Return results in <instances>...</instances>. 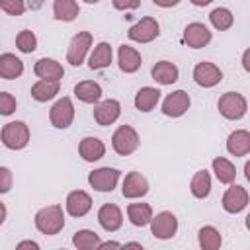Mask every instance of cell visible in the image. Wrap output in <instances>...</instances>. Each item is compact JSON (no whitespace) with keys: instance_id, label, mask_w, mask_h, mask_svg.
Wrapping results in <instances>:
<instances>
[{"instance_id":"cell-20","label":"cell","mask_w":250,"mask_h":250,"mask_svg":"<svg viewBox=\"0 0 250 250\" xmlns=\"http://www.w3.org/2000/svg\"><path fill=\"white\" fill-rule=\"evenodd\" d=\"M150 76L154 82H158L160 86H172L178 78H180V68L170 62V61H158L152 70H150Z\"/></svg>"},{"instance_id":"cell-32","label":"cell","mask_w":250,"mask_h":250,"mask_svg":"<svg viewBox=\"0 0 250 250\" xmlns=\"http://www.w3.org/2000/svg\"><path fill=\"white\" fill-rule=\"evenodd\" d=\"M197 242L203 250H219L223 244V236L215 227L205 225L197 230Z\"/></svg>"},{"instance_id":"cell-44","label":"cell","mask_w":250,"mask_h":250,"mask_svg":"<svg viewBox=\"0 0 250 250\" xmlns=\"http://www.w3.org/2000/svg\"><path fill=\"white\" fill-rule=\"evenodd\" d=\"M6 215H8V209H6V205L0 201V225L6 221Z\"/></svg>"},{"instance_id":"cell-41","label":"cell","mask_w":250,"mask_h":250,"mask_svg":"<svg viewBox=\"0 0 250 250\" xmlns=\"http://www.w3.org/2000/svg\"><path fill=\"white\" fill-rule=\"evenodd\" d=\"M18 248H33V250H39V244L35 240H21V242H18Z\"/></svg>"},{"instance_id":"cell-40","label":"cell","mask_w":250,"mask_h":250,"mask_svg":"<svg viewBox=\"0 0 250 250\" xmlns=\"http://www.w3.org/2000/svg\"><path fill=\"white\" fill-rule=\"evenodd\" d=\"M158 8H174L180 4V0H152Z\"/></svg>"},{"instance_id":"cell-24","label":"cell","mask_w":250,"mask_h":250,"mask_svg":"<svg viewBox=\"0 0 250 250\" xmlns=\"http://www.w3.org/2000/svg\"><path fill=\"white\" fill-rule=\"evenodd\" d=\"M21 74H23V61L18 59L14 53H2L0 55V78L16 80Z\"/></svg>"},{"instance_id":"cell-29","label":"cell","mask_w":250,"mask_h":250,"mask_svg":"<svg viewBox=\"0 0 250 250\" xmlns=\"http://www.w3.org/2000/svg\"><path fill=\"white\" fill-rule=\"evenodd\" d=\"M211 166H213L215 178H217L221 184L229 186V184H232V182L236 180V168H234V164H232L229 158H225V156H215L213 162H211Z\"/></svg>"},{"instance_id":"cell-12","label":"cell","mask_w":250,"mask_h":250,"mask_svg":"<svg viewBox=\"0 0 250 250\" xmlns=\"http://www.w3.org/2000/svg\"><path fill=\"white\" fill-rule=\"evenodd\" d=\"M191 105V98L186 90H174L170 92L164 102H162V113L166 117H182L184 113H188Z\"/></svg>"},{"instance_id":"cell-28","label":"cell","mask_w":250,"mask_h":250,"mask_svg":"<svg viewBox=\"0 0 250 250\" xmlns=\"http://www.w3.org/2000/svg\"><path fill=\"white\" fill-rule=\"evenodd\" d=\"M80 14L76 0H53V18L57 21H74Z\"/></svg>"},{"instance_id":"cell-38","label":"cell","mask_w":250,"mask_h":250,"mask_svg":"<svg viewBox=\"0 0 250 250\" xmlns=\"http://www.w3.org/2000/svg\"><path fill=\"white\" fill-rule=\"evenodd\" d=\"M14 186V174L10 168L0 166V193H8Z\"/></svg>"},{"instance_id":"cell-43","label":"cell","mask_w":250,"mask_h":250,"mask_svg":"<svg viewBox=\"0 0 250 250\" xmlns=\"http://www.w3.org/2000/svg\"><path fill=\"white\" fill-rule=\"evenodd\" d=\"M248 57H250V51H248V49H246V51H244V53H242V68H244V70H246V72H248V70H250V62H248Z\"/></svg>"},{"instance_id":"cell-47","label":"cell","mask_w":250,"mask_h":250,"mask_svg":"<svg viewBox=\"0 0 250 250\" xmlns=\"http://www.w3.org/2000/svg\"><path fill=\"white\" fill-rule=\"evenodd\" d=\"M82 2H86V4H98L100 0H82Z\"/></svg>"},{"instance_id":"cell-31","label":"cell","mask_w":250,"mask_h":250,"mask_svg":"<svg viewBox=\"0 0 250 250\" xmlns=\"http://www.w3.org/2000/svg\"><path fill=\"white\" fill-rule=\"evenodd\" d=\"M127 217L133 227H146L152 219V207L148 203H129Z\"/></svg>"},{"instance_id":"cell-6","label":"cell","mask_w":250,"mask_h":250,"mask_svg":"<svg viewBox=\"0 0 250 250\" xmlns=\"http://www.w3.org/2000/svg\"><path fill=\"white\" fill-rule=\"evenodd\" d=\"M150 232L158 240H170L178 232V219L172 211H160L150 219Z\"/></svg>"},{"instance_id":"cell-19","label":"cell","mask_w":250,"mask_h":250,"mask_svg":"<svg viewBox=\"0 0 250 250\" xmlns=\"http://www.w3.org/2000/svg\"><path fill=\"white\" fill-rule=\"evenodd\" d=\"M78 154L84 162H98L105 154V145L98 137H84L78 143Z\"/></svg>"},{"instance_id":"cell-13","label":"cell","mask_w":250,"mask_h":250,"mask_svg":"<svg viewBox=\"0 0 250 250\" xmlns=\"http://www.w3.org/2000/svg\"><path fill=\"white\" fill-rule=\"evenodd\" d=\"M148 189H150L148 180H146L141 172L133 170V172L125 174L123 184H121V193H123V197H127V199H141V197H145V195L148 193Z\"/></svg>"},{"instance_id":"cell-39","label":"cell","mask_w":250,"mask_h":250,"mask_svg":"<svg viewBox=\"0 0 250 250\" xmlns=\"http://www.w3.org/2000/svg\"><path fill=\"white\" fill-rule=\"evenodd\" d=\"M111 4L115 10L125 12V10H137L141 6V0H111Z\"/></svg>"},{"instance_id":"cell-46","label":"cell","mask_w":250,"mask_h":250,"mask_svg":"<svg viewBox=\"0 0 250 250\" xmlns=\"http://www.w3.org/2000/svg\"><path fill=\"white\" fill-rule=\"evenodd\" d=\"M193 6H207V4H211L213 0H189Z\"/></svg>"},{"instance_id":"cell-11","label":"cell","mask_w":250,"mask_h":250,"mask_svg":"<svg viewBox=\"0 0 250 250\" xmlns=\"http://www.w3.org/2000/svg\"><path fill=\"white\" fill-rule=\"evenodd\" d=\"M193 80L197 86L201 88H213L217 84H221L223 80V70L209 61H201L193 66Z\"/></svg>"},{"instance_id":"cell-9","label":"cell","mask_w":250,"mask_h":250,"mask_svg":"<svg viewBox=\"0 0 250 250\" xmlns=\"http://www.w3.org/2000/svg\"><path fill=\"white\" fill-rule=\"evenodd\" d=\"M92 43H94V39H92V33L90 31H78L70 39V43H68L66 62H70L72 66H80L86 61V55H88Z\"/></svg>"},{"instance_id":"cell-30","label":"cell","mask_w":250,"mask_h":250,"mask_svg":"<svg viewBox=\"0 0 250 250\" xmlns=\"http://www.w3.org/2000/svg\"><path fill=\"white\" fill-rule=\"evenodd\" d=\"M189 191L195 199H205L211 193V174L207 170H197L191 176L189 182Z\"/></svg>"},{"instance_id":"cell-33","label":"cell","mask_w":250,"mask_h":250,"mask_svg":"<svg viewBox=\"0 0 250 250\" xmlns=\"http://www.w3.org/2000/svg\"><path fill=\"white\" fill-rule=\"evenodd\" d=\"M100 242H102L100 236L90 229H80L72 234V244L78 250H98Z\"/></svg>"},{"instance_id":"cell-1","label":"cell","mask_w":250,"mask_h":250,"mask_svg":"<svg viewBox=\"0 0 250 250\" xmlns=\"http://www.w3.org/2000/svg\"><path fill=\"white\" fill-rule=\"evenodd\" d=\"M33 223H35V229L41 232V234H47V236H53V234H59L62 229H64V211L61 205H47V207H41L35 217H33Z\"/></svg>"},{"instance_id":"cell-37","label":"cell","mask_w":250,"mask_h":250,"mask_svg":"<svg viewBox=\"0 0 250 250\" xmlns=\"http://www.w3.org/2000/svg\"><path fill=\"white\" fill-rule=\"evenodd\" d=\"M0 8L8 16H21L25 12V0H0Z\"/></svg>"},{"instance_id":"cell-21","label":"cell","mask_w":250,"mask_h":250,"mask_svg":"<svg viewBox=\"0 0 250 250\" xmlns=\"http://www.w3.org/2000/svg\"><path fill=\"white\" fill-rule=\"evenodd\" d=\"M33 72H35V76H39L43 80H61L64 76L62 64L55 59H49V57H41L33 64Z\"/></svg>"},{"instance_id":"cell-35","label":"cell","mask_w":250,"mask_h":250,"mask_svg":"<svg viewBox=\"0 0 250 250\" xmlns=\"http://www.w3.org/2000/svg\"><path fill=\"white\" fill-rule=\"evenodd\" d=\"M16 47L20 53H33L37 49V35L31 29H21L16 35Z\"/></svg>"},{"instance_id":"cell-42","label":"cell","mask_w":250,"mask_h":250,"mask_svg":"<svg viewBox=\"0 0 250 250\" xmlns=\"http://www.w3.org/2000/svg\"><path fill=\"white\" fill-rule=\"evenodd\" d=\"M121 248L123 244L121 242H113V240H105V242H100V246H98V250H102V248Z\"/></svg>"},{"instance_id":"cell-26","label":"cell","mask_w":250,"mask_h":250,"mask_svg":"<svg viewBox=\"0 0 250 250\" xmlns=\"http://www.w3.org/2000/svg\"><path fill=\"white\" fill-rule=\"evenodd\" d=\"M111 59H113L111 45L107 41H100L94 47V51H92V55L88 59V66L92 70H102V68H107L111 64Z\"/></svg>"},{"instance_id":"cell-17","label":"cell","mask_w":250,"mask_h":250,"mask_svg":"<svg viewBox=\"0 0 250 250\" xmlns=\"http://www.w3.org/2000/svg\"><path fill=\"white\" fill-rule=\"evenodd\" d=\"M98 223L105 232H115L123 225V213L115 203H104L98 209Z\"/></svg>"},{"instance_id":"cell-27","label":"cell","mask_w":250,"mask_h":250,"mask_svg":"<svg viewBox=\"0 0 250 250\" xmlns=\"http://www.w3.org/2000/svg\"><path fill=\"white\" fill-rule=\"evenodd\" d=\"M102 86L94 80H82L74 86V96L84 104H98L102 100Z\"/></svg>"},{"instance_id":"cell-25","label":"cell","mask_w":250,"mask_h":250,"mask_svg":"<svg viewBox=\"0 0 250 250\" xmlns=\"http://www.w3.org/2000/svg\"><path fill=\"white\" fill-rule=\"evenodd\" d=\"M160 96L162 92L158 88H152V86H143L137 94H135V107L143 113H148L156 107V104L160 102Z\"/></svg>"},{"instance_id":"cell-7","label":"cell","mask_w":250,"mask_h":250,"mask_svg":"<svg viewBox=\"0 0 250 250\" xmlns=\"http://www.w3.org/2000/svg\"><path fill=\"white\" fill-rule=\"evenodd\" d=\"M49 121L55 129H68L74 121V104L68 96L59 98L49 109Z\"/></svg>"},{"instance_id":"cell-15","label":"cell","mask_w":250,"mask_h":250,"mask_svg":"<svg viewBox=\"0 0 250 250\" xmlns=\"http://www.w3.org/2000/svg\"><path fill=\"white\" fill-rule=\"evenodd\" d=\"M211 39H213V33L201 21H191L184 29V43L191 49H203L211 43Z\"/></svg>"},{"instance_id":"cell-10","label":"cell","mask_w":250,"mask_h":250,"mask_svg":"<svg viewBox=\"0 0 250 250\" xmlns=\"http://www.w3.org/2000/svg\"><path fill=\"white\" fill-rule=\"evenodd\" d=\"M158 35H160V23H158L154 18H150V16L141 18V20H139L135 25H131L129 31H127V37H129L131 41H135V43H150V41H154Z\"/></svg>"},{"instance_id":"cell-16","label":"cell","mask_w":250,"mask_h":250,"mask_svg":"<svg viewBox=\"0 0 250 250\" xmlns=\"http://www.w3.org/2000/svg\"><path fill=\"white\" fill-rule=\"evenodd\" d=\"M64 209L70 217H84L90 213L92 209V197L88 191L84 189H72L68 191L66 195V201H64Z\"/></svg>"},{"instance_id":"cell-23","label":"cell","mask_w":250,"mask_h":250,"mask_svg":"<svg viewBox=\"0 0 250 250\" xmlns=\"http://www.w3.org/2000/svg\"><path fill=\"white\" fill-rule=\"evenodd\" d=\"M227 150L232 156H246L250 152V131L236 129L227 137Z\"/></svg>"},{"instance_id":"cell-34","label":"cell","mask_w":250,"mask_h":250,"mask_svg":"<svg viewBox=\"0 0 250 250\" xmlns=\"http://www.w3.org/2000/svg\"><path fill=\"white\" fill-rule=\"evenodd\" d=\"M209 21L211 25L217 29V31H227L232 27L234 23V16L229 8H215L211 14H209Z\"/></svg>"},{"instance_id":"cell-2","label":"cell","mask_w":250,"mask_h":250,"mask_svg":"<svg viewBox=\"0 0 250 250\" xmlns=\"http://www.w3.org/2000/svg\"><path fill=\"white\" fill-rule=\"evenodd\" d=\"M0 139H2V145L10 150H21L29 145V139H31V133H29V127L23 123V121H10L2 127L0 131Z\"/></svg>"},{"instance_id":"cell-22","label":"cell","mask_w":250,"mask_h":250,"mask_svg":"<svg viewBox=\"0 0 250 250\" xmlns=\"http://www.w3.org/2000/svg\"><path fill=\"white\" fill-rule=\"evenodd\" d=\"M59 90H61V80H43V78H39L31 86V98L35 102L45 104V102L55 100L57 94H59Z\"/></svg>"},{"instance_id":"cell-5","label":"cell","mask_w":250,"mask_h":250,"mask_svg":"<svg viewBox=\"0 0 250 250\" xmlns=\"http://www.w3.org/2000/svg\"><path fill=\"white\" fill-rule=\"evenodd\" d=\"M119 178H121V172L117 168L102 166L88 174V184H90V188H94L100 193H111L115 189Z\"/></svg>"},{"instance_id":"cell-8","label":"cell","mask_w":250,"mask_h":250,"mask_svg":"<svg viewBox=\"0 0 250 250\" xmlns=\"http://www.w3.org/2000/svg\"><path fill=\"white\" fill-rule=\"evenodd\" d=\"M230 188L225 189L223 193V199H221V205L227 213L230 215H236L240 211H244L248 207V201H250V195H248V189L244 186H238V184H229Z\"/></svg>"},{"instance_id":"cell-18","label":"cell","mask_w":250,"mask_h":250,"mask_svg":"<svg viewBox=\"0 0 250 250\" xmlns=\"http://www.w3.org/2000/svg\"><path fill=\"white\" fill-rule=\"evenodd\" d=\"M117 64H119V70L125 72V74H133L141 68L143 64V57L141 53L131 47V45H121L117 49Z\"/></svg>"},{"instance_id":"cell-45","label":"cell","mask_w":250,"mask_h":250,"mask_svg":"<svg viewBox=\"0 0 250 250\" xmlns=\"http://www.w3.org/2000/svg\"><path fill=\"white\" fill-rule=\"evenodd\" d=\"M121 248H143V244L141 242H125Z\"/></svg>"},{"instance_id":"cell-3","label":"cell","mask_w":250,"mask_h":250,"mask_svg":"<svg viewBox=\"0 0 250 250\" xmlns=\"http://www.w3.org/2000/svg\"><path fill=\"white\" fill-rule=\"evenodd\" d=\"M217 109L225 119L238 121V119H242L246 115L248 102L240 92H225L217 102Z\"/></svg>"},{"instance_id":"cell-14","label":"cell","mask_w":250,"mask_h":250,"mask_svg":"<svg viewBox=\"0 0 250 250\" xmlns=\"http://www.w3.org/2000/svg\"><path fill=\"white\" fill-rule=\"evenodd\" d=\"M121 115V104L119 100H113V98H107V100H100L96 105H94V121L102 127H107V125H113Z\"/></svg>"},{"instance_id":"cell-36","label":"cell","mask_w":250,"mask_h":250,"mask_svg":"<svg viewBox=\"0 0 250 250\" xmlns=\"http://www.w3.org/2000/svg\"><path fill=\"white\" fill-rule=\"evenodd\" d=\"M18 109V102L14 94L10 92H0V115H12Z\"/></svg>"},{"instance_id":"cell-4","label":"cell","mask_w":250,"mask_h":250,"mask_svg":"<svg viewBox=\"0 0 250 250\" xmlns=\"http://www.w3.org/2000/svg\"><path fill=\"white\" fill-rule=\"evenodd\" d=\"M139 145H141V137H139L137 129L131 125H119L111 135V148L119 156L133 154L139 148Z\"/></svg>"}]
</instances>
